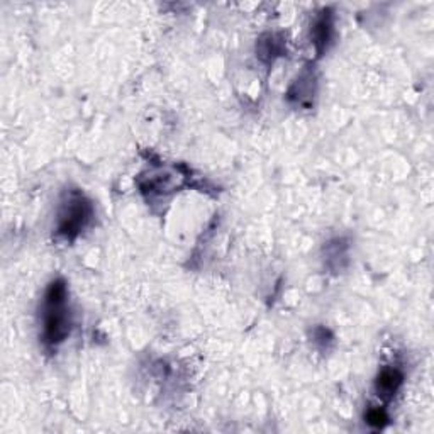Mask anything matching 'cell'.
Wrapping results in <instances>:
<instances>
[{
    "instance_id": "4",
    "label": "cell",
    "mask_w": 434,
    "mask_h": 434,
    "mask_svg": "<svg viewBox=\"0 0 434 434\" xmlns=\"http://www.w3.org/2000/svg\"><path fill=\"white\" fill-rule=\"evenodd\" d=\"M329 34H331V21H329V15H322L314 28V37H316L319 51H322V48L328 44Z\"/></svg>"
},
{
    "instance_id": "5",
    "label": "cell",
    "mask_w": 434,
    "mask_h": 434,
    "mask_svg": "<svg viewBox=\"0 0 434 434\" xmlns=\"http://www.w3.org/2000/svg\"><path fill=\"white\" fill-rule=\"evenodd\" d=\"M387 421H389L387 414L382 409H370L367 412V422L370 426H375V428H382Z\"/></svg>"
},
{
    "instance_id": "1",
    "label": "cell",
    "mask_w": 434,
    "mask_h": 434,
    "mask_svg": "<svg viewBox=\"0 0 434 434\" xmlns=\"http://www.w3.org/2000/svg\"><path fill=\"white\" fill-rule=\"evenodd\" d=\"M67 283L58 278L51 282L43 304V341L48 347H56L70 334V310H68Z\"/></svg>"
},
{
    "instance_id": "3",
    "label": "cell",
    "mask_w": 434,
    "mask_h": 434,
    "mask_svg": "<svg viewBox=\"0 0 434 434\" xmlns=\"http://www.w3.org/2000/svg\"><path fill=\"white\" fill-rule=\"evenodd\" d=\"M401 383H402L401 372H397L395 368H385V370L378 375V378H376L375 389L378 392L380 397L390 399L394 397L395 392L399 390Z\"/></svg>"
},
{
    "instance_id": "2",
    "label": "cell",
    "mask_w": 434,
    "mask_h": 434,
    "mask_svg": "<svg viewBox=\"0 0 434 434\" xmlns=\"http://www.w3.org/2000/svg\"><path fill=\"white\" fill-rule=\"evenodd\" d=\"M92 212H94L92 203L83 197V194L76 190L68 192L67 201H63V206H61L60 210L58 233L61 236L67 237V240L76 237L88 224Z\"/></svg>"
}]
</instances>
